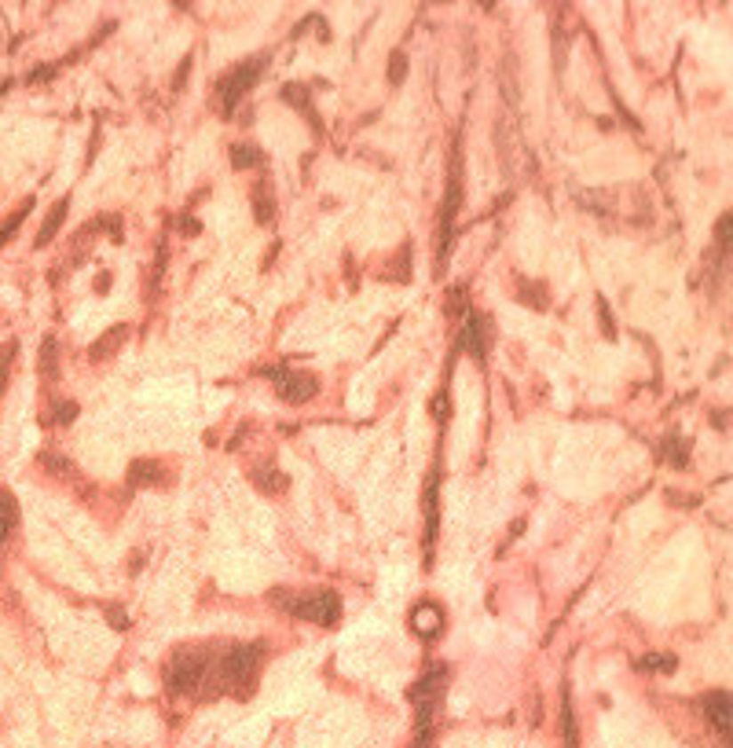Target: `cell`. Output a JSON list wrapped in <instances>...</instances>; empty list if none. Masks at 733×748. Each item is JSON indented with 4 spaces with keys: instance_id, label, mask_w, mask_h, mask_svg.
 Segmentation results:
<instances>
[{
    "instance_id": "cell-33",
    "label": "cell",
    "mask_w": 733,
    "mask_h": 748,
    "mask_svg": "<svg viewBox=\"0 0 733 748\" xmlns=\"http://www.w3.org/2000/svg\"><path fill=\"white\" fill-rule=\"evenodd\" d=\"M41 466L52 470V473H74V466L63 455H41Z\"/></svg>"
},
{
    "instance_id": "cell-35",
    "label": "cell",
    "mask_w": 733,
    "mask_h": 748,
    "mask_svg": "<svg viewBox=\"0 0 733 748\" xmlns=\"http://www.w3.org/2000/svg\"><path fill=\"white\" fill-rule=\"evenodd\" d=\"M463 302H466V286H458V290H451V294H447V312H451V316H458V312L466 309Z\"/></svg>"
},
{
    "instance_id": "cell-9",
    "label": "cell",
    "mask_w": 733,
    "mask_h": 748,
    "mask_svg": "<svg viewBox=\"0 0 733 748\" xmlns=\"http://www.w3.org/2000/svg\"><path fill=\"white\" fill-rule=\"evenodd\" d=\"M700 708H705V720L719 730L722 741H729V712H733V701L726 690H712L705 701H700Z\"/></svg>"
},
{
    "instance_id": "cell-32",
    "label": "cell",
    "mask_w": 733,
    "mask_h": 748,
    "mask_svg": "<svg viewBox=\"0 0 733 748\" xmlns=\"http://www.w3.org/2000/svg\"><path fill=\"white\" fill-rule=\"evenodd\" d=\"M74 418H77V404H74V400H63V404L55 407V422H59V426H70Z\"/></svg>"
},
{
    "instance_id": "cell-6",
    "label": "cell",
    "mask_w": 733,
    "mask_h": 748,
    "mask_svg": "<svg viewBox=\"0 0 733 748\" xmlns=\"http://www.w3.org/2000/svg\"><path fill=\"white\" fill-rule=\"evenodd\" d=\"M261 374L275 382V393H279V400H286V404H309V400L319 393V382H316V374H309V371L264 367Z\"/></svg>"
},
{
    "instance_id": "cell-10",
    "label": "cell",
    "mask_w": 733,
    "mask_h": 748,
    "mask_svg": "<svg viewBox=\"0 0 733 748\" xmlns=\"http://www.w3.org/2000/svg\"><path fill=\"white\" fill-rule=\"evenodd\" d=\"M169 481V473L158 459H136L129 466V485L133 488H162Z\"/></svg>"
},
{
    "instance_id": "cell-1",
    "label": "cell",
    "mask_w": 733,
    "mask_h": 748,
    "mask_svg": "<svg viewBox=\"0 0 733 748\" xmlns=\"http://www.w3.org/2000/svg\"><path fill=\"white\" fill-rule=\"evenodd\" d=\"M271 606H279L294 620H309V623H319V627H334L342 620L338 591H301V594L271 591Z\"/></svg>"
},
{
    "instance_id": "cell-23",
    "label": "cell",
    "mask_w": 733,
    "mask_h": 748,
    "mask_svg": "<svg viewBox=\"0 0 733 748\" xmlns=\"http://www.w3.org/2000/svg\"><path fill=\"white\" fill-rule=\"evenodd\" d=\"M29 209H34V198H26V202L15 209V213H12L4 224H0V246H8L12 238H15V231H19V228H22V221L29 217Z\"/></svg>"
},
{
    "instance_id": "cell-11",
    "label": "cell",
    "mask_w": 733,
    "mask_h": 748,
    "mask_svg": "<svg viewBox=\"0 0 733 748\" xmlns=\"http://www.w3.org/2000/svg\"><path fill=\"white\" fill-rule=\"evenodd\" d=\"M279 100H283L286 107L301 110V114L312 122V129L323 136V122H319V114H316V107H312V92H309V88H304V84H283V88H279Z\"/></svg>"
},
{
    "instance_id": "cell-2",
    "label": "cell",
    "mask_w": 733,
    "mask_h": 748,
    "mask_svg": "<svg viewBox=\"0 0 733 748\" xmlns=\"http://www.w3.org/2000/svg\"><path fill=\"white\" fill-rule=\"evenodd\" d=\"M268 656V649L261 642H246V646H231L221 664H217V682L224 690H238V694H250L254 682H257V668Z\"/></svg>"
},
{
    "instance_id": "cell-30",
    "label": "cell",
    "mask_w": 733,
    "mask_h": 748,
    "mask_svg": "<svg viewBox=\"0 0 733 748\" xmlns=\"http://www.w3.org/2000/svg\"><path fill=\"white\" fill-rule=\"evenodd\" d=\"M598 319H601V334L613 342L616 338V323H613V309H608L605 297H598Z\"/></svg>"
},
{
    "instance_id": "cell-19",
    "label": "cell",
    "mask_w": 733,
    "mask_h": 748,
    "mask_svg": "<svg viewBox=\"0 0 733 748\" xmlns=\"http://www.w3.org/2000/svg\"><path fill=\"white\" fill-rule=\"evenodd\" d=\"M15 525H19V503H15V495H12V492L0 488V543L8 540Z\"/></svg>"
},
{
    "instance_id": "cell-15",
    "label": "cell",
    "mask_w": 733,
    "mask_h": 748,
    "mask_svg": "<svg viewBox=\"0 0 733 748\" xmlns=\"http://www.w3.org/2000/svg\"><path fill=\"white\" fill-rule=\"evenodd\" d=\"M125 338H129V326H110V331L88 349V360H96V364H100V360H110V356H114L121 345H125Z\"/></svg>"
},
{
    "instance_id": "cell-5",
    "label": "cell",
    "mask_w": 733,
    "mask_h": 748,
    "mask_svg": "<svg viewBox=\"0 0 733 748\" xmlns=\"http://www.w3.org/2000/svg\"><path fill=\"white\" fill-rule=\"evenodd\" d=\"M209 664H213V656H209V649L205 646H188V649H176L173 653V661H169V675H165V682H169V690L173 694H195V686H202V679H205V672H209Z\"/></svg>"
},
{
    "instance_id": "cell-7",
    "label": "cell",
    "mask_w": 733,
    "mask_h": 748,
    "mask_svg": "<svg viewBox=\"0 0 733 748\" xmlns=\"http://www.w3.org/2000/svg\"><path fill=\"white\" fill-rule=\"evenodd\" d=\"M458 342H463V349L473 356V360H487V345H492V323H487V316L470 312Z\"/></svg>"
},
{
    "instance_id": "cell-17",
    "label": "cell",
    "mask_w": 733,
    "mask_h": 748,
    "mask_svg": "<svg viewBox=\"0 0 733 748\" xmlns=\"http://www.w3.org/2000/svg\"><path fill=\"white\" fill-rule=\"evenodd\" d=\"M433 535H437V473L430 477V488H425V558L433 554Z\"/></svg>"
},
{
    "instance_id": "cell-3",
    "label": "cell",
    "mask_w": 733,
    "mask_h": 748,
    "mask_svg": "<svg viewBox=\"0 0 733 748\" xmlns=\"http://www.w3.org/2000/svg\"><path fill=\"white\" fill-rule=\"evenodd\" d=\"M264 70H268V55H254V59H242L238 67H231L217 81V103H221V114L224 117H231L235 107L246 100V92H254V84L261 81Z\"/></svg>"
},
{
    "instance_id": "cell-18",
    "label": "cell",
    "mask_w": 733,
    "mask_h": 748,
    "mask_svg": "<svg viewBox=\"0 0 733 748\" xmlns=\"http://www.w3.org/2000/svg\"><path fill=\"white\" fill-rule=\"evenodd\" d=\"M254 485H257L264 495H283L286 485H290V477L279 473V470H271V466H264V470H254Z\"/></svg>"
},
{
    "instance_id": "cell-37",
    "label": "cell",
    "mask_w": 733,
    "mask_h": 748,
    "mask_svg": "<svg viewBox=\"0 0 733 748\" xmlns=\"http://www.w3.org/2000/svg\"><path fill=\"white\" fill-rule=\"evenodd\" d=\"M162 276H165V246H158V261H155V276H150V286H162Z\"/></svg>"
},
{
    "instance_id": "cell-40",
    "label": "cell",
    "mask_w": 733,
    "mask_h": 748,
    "mask_svg": "<svg viewBox=\"0 0 733 748\" xmlns=\"http://www.w3.org/2000/svg\"><path fill=\"white\" fill-rule=\"evenodd\" d=\"M715 430H726V411H715Z\"/></svg>"
},
{
    "instance_id": "cell-29",
    "label": "cell",
    "mask_w": 733,
    "mask_h": 748,
    "mask_svg": "<svg viewBox=\"0 0 733 748\" xmlns=\"http://www.w3.org/2000/svg\"><path fill=\"white\" fill-rule=\"evenodd\" d=\"M729 221H733V213H722L719 224H715V246H719V257L729 253Z\"/></svg>"
},
{
    "instance_id": "cell-12",
    "label": "cell",
    "mask_w": 733,
    "mask_h": 748,
    "mask_svg": "<svg viewBox=\"0 0 733 748\" xmlns=\"http://www.w3.org/2000/svg\"><path fill=\"white\" fill-rule=\"evenodd\" d=\"M67 209H70V198H59L52 209H48V217H44V224H41V231H37V238H34V246L37 250H44L52 238H55V231L63 228V221H67Z\"/></svg>"
},
{
    "instance_id": "cell-39",
    "label": "cell",
    "mask_w": 733,
    "mask_h": 748,
    "mask_svg": "<svg viewBox=\"0 0 733 748\" xmlns=\"http://www.w3.org/2000/svg\"><path fill=\"white\" fill-rule=\"evenodd\" d=\"M96 290H100V294H107V290H110V272H100V279H96Z\"/></svg>"
},
{
    "instance_id": "cell-26",
    "label": "cell",
    "mask_w": 733,
    "mask_h": 748,
    "mask_svg": "<svg viewBox=\"0 0 733 748\" xmlns=\"http://www.w3.org/2000/svg\"><path fill=\"white\" fill-rule=\"evenodd\" d=\"M404 77H407V55H404L400 48H396V52L389 55V81H392V84H400Z\"/></svg>"
},
{
    "instance_id": "cell-20",
    "label": "cell",
    "mask_w": 733,
    "mask_h": 748,
    "mask_svg": "<svg viewBox=\"0 0 733 748\" xmlns=\"http://www.w3.org/2000/svg\"><path fill=\"white\" fill-rule=\"evenodd\" d=\"M634 668L638 672H664V675H671L679 668V656H671V653H646V656H638L634 661Z\"/></svg>"
},
{
    "instance_id": "cell-25",
    "label": "cell",
    "mask_w": 733,
    "mask_h": 748,
    "mask_svg": "<svg viewBox=\"0 0 733 748\" xmlns=\"http://www.w3.org/2000/svg\"><path fill=\"white\" fill-rule=\"evenodd\" d=\"M389 279H396V283L411 279V243H404V250L396 253V261L389 264Z\"/></svg>"
},
{
    "instance_id": "cell-36",
    "label": "cell",
    "mask_w": 733,
    "mask_h": 748,
    "mask_svg": "<svg viewBox=\"0 0 733 748\" xmlns=\"http://www.w3.org/2000/svg\"><path fill=\"white\" fill-rule=\"evenodd\" d=\"M176 228H180V235H198V221L191 213H180L176 217Z\"/></svg>"
},
{
    "instance_id": "cell-28",
    "label": "cell",
    "mask_w": 733,
    "mask_h": 748,
    "mask_svg": "<svg viewBox=\"0 0 733 748\" xmlns=\"http://www.w3.org/2000/svg\"><path fill=\"white\" fill-rule=\"evenodd\" d=\"M15 352H19V345H15V342H8L4 349H0V393H4V385H8V374H12V360H15Z\"/></svg>"
},
{
    "instance_id": "cell-38",
    "label": "cell",
    "mask_w": 733,
    "mask_h": 748,
    "mask_svg": "<svg viewBox=\"0 0 733 748\" xmlns=\"http://www.w3.org/2000/svg\"><path fill=\"white\" fill-rule=\"evenodd\" d=\"M107 620L117 627V631H125V627H129V616H125V609H114V606H110V609H107Z\"/></svg>"
},
{
    "instance_id": "cell-8",
    "label": "cell",
    "mask_w": 733,
    "mask_h": 748,
    "mask_svg": "<svg viewBox=\"0 0 733 748\" xmlns=\"http://www.w3.org/2000/svg\"><path fill=\"white\" fill-rule=\"evenodd\" d=\"M411 631L422 639V642H433L444 635V609L437 602H418L411 609Z\"/></svg>"
},
{
    "instance_id": "cell-13",
    "label": "cell",
    "mask_w": 733,
    "mask_h": 748,
    "mask_svg": "<svg viewBox=\"0 0 733 748\" xmlns=\"http://www.w3.org/2000/svg\"><path fill=\"white\" fill-rule=\"evenodd\" d=\"M250 202H254V221L257 224H275V191H271L268 181H257L254 184Z\"/></svg>"
},
{
    "instance_id": "cell-34",
    "label": "cell",
    "mask_w": 733,
    "mask_h": 748,
    "mask_svg": "<svg viewBox=\"0 0 733 748\" xmlns=\"http://www.w3.org/2000/svg\"><path fill=\"white\" fill-rule=\"evenodd\" d=\"M188 74H191V55H183V63H180V70L173 74V92H180V88L188 84Z\"/></svg>"
},
{
    "instance_id": "cell-31",
    "label": "cell",
    "mask_w": 733,
    "mask_h": 748,
    "mask_svg": "<svg viewBox=\"0 0 733 748\" xmlns=\"http://www.w3.org/2000/svg\"><path fill=\"white\" fill-rule=\"evenodd\" d=\"M59 67H63V63H41V67H34V70L26 74V81H29V84H41V81H52V77L59 74Z\"/></svg>"
},
{
    "instance_id": "cell-16",
    "label": "cell",
    "mask_w": 733,
    "mask_h": 748,
    "mask_svg": "<svg viewBox=\"0 0 733 748\" xmlns=\"http://www.w3.org/2000/svg\"><path fill=\"white\" fill-rule=\"evenodd\" d=\"M499 92L506 100V107H517L521 103V84H517V59L506 55L503 59V70H499Z\"/></svg>"
},
{
    "instance_id": "cell-21",
    "label": "cell",
    "mask_w": 733,
    "mask_h": 748,
    "mask_svg": "<svg viewBox=\"0 0 733 748\" xmlns=\"http://www.w3.org/2000/svg\"><path fill=\"white\" fill-rule=\"evenodd\" d=\"M228 155H231V165L235 169H254V165L264 162V151H261L257 143H235Z\"/></svg>"
},
{
    "instance_id": "cell-22",
    "label": "cell",
    "mask_w": 733,
    "mask_h": 748,
    "mask_svg": "<svg viewBox=\"0 0 733 748\" xmlns=\"http://www.w3.org/2000/svg\"><path fill=\"white\" fill-rule=\"evenodd\" d=\"M41 374L48 382L59 374V338L55 334H44V342H41Z\"/></svg>"
},
{
    "instance_id": "cell-14",
    "label": "cell",
    "mask_w": 733,
    "mask_h": 748,
    "mask_svg": "<svg viewBox=\"0 0 733 748\" xmlns=\"http://www.w3.org/2000/svg\"><path fill=\"white\" fill-rule=\"evenodd\" d=\"M660 459H664L667 466H675V470H686V466H689V440H686L682 433L664 437V444H660Z\"/></svg>"
},
{
    "instance_id": "cell-4",
    "label": "cell",
    "mask_w": 733,
    "mask_h": 748,
    "mask_svg": "<svg viewBox=\"0 0 733 748\" xmlns=\"http://www.w3.org/2000/svg\"><path fill=\"white\" fill-rule=\"evenodd\" d=\"M458 198H463V140L455 136L451 143V176H447V198L440 209V231H437V268H444L447 250H451V231H455V213Z\"/></svg>"
},
{
    "instance_id": "cell-24",
    "label": "cell",
    "mask_w": 733,
    "mask_h": 748,
    "mask_svg": "<svg viewBox=\"0 0 733 748\" xmlns=\"http://www.w3.org/2000/svg\"><path fill=\"white\" fill-rule=\"evenodd\" d=\"M561 734H565V748H579L576 712H572V701H568V694H565V704H561Z\"/></svg>"
},
{
    "instance_id": "cell-27",
    "label": "cell",
    "mask_w": 733,
    "mask_h": 748,
    "mask_svg": "<svg viewBox=\"0 0 733 748\" xmlns=\"http://www.w3.org/2000/svg\"><path fill=\"white\" fill-rule=\"evenodd\" d=\"M521 302H532V309H546V290L539 286V283H525L521 279Z\"/></svg>"
}]
</instances>
